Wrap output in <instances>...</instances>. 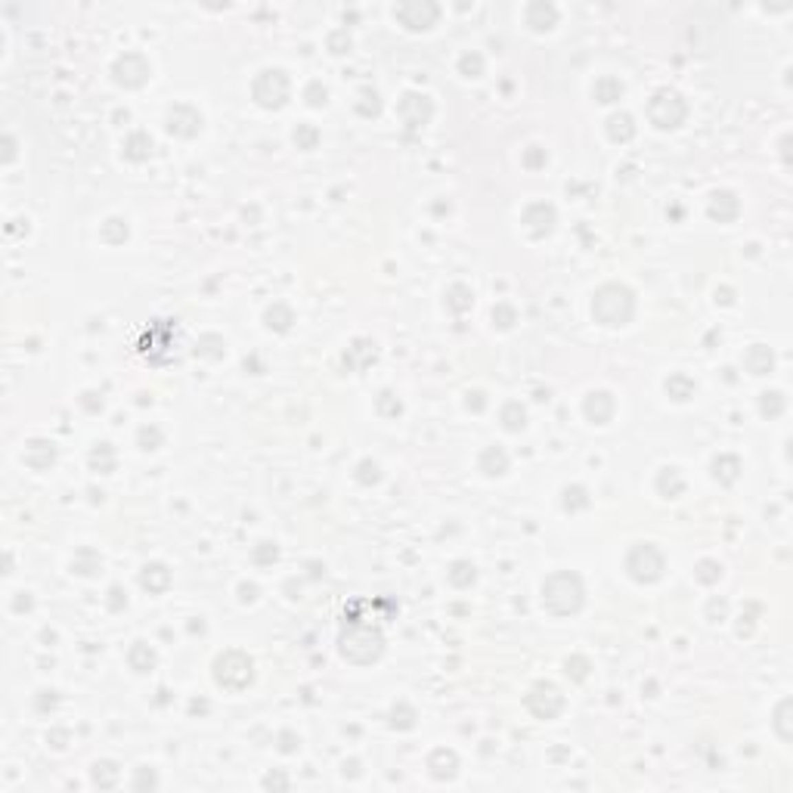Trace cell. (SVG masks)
<instances>
[{"instance_id": "obj_1", "label": "cell", "mask_w": 793, "mask_h": 793, "mask_svg": "<svg viewBox=\"0 0 793 793\" xmlns=\"http://www.w3.org/2000/svg\"><path fill=\"white\" fill-rule=\"evenodd\" d=\"M632 310H636V301L626 285L611 282V285H601L595 292L592 313L601 325H626L632 319Z\"/></svg>"}, {"instance_id": "obj_2", "label": "cell", "mask_w": 793, "mask_h": 793, "mask_svg": "<svg viewBox=\"0 0 793 793\" xmlns=\"http://www.w3.org/2000/svg\"><path fill=\"white\" fill-rule=\"evenodd\" d=\"M543 605L549 607L552 613L564 617V613H576L583 605V583L576 574H552L549 580L543 583Z\"/></svg>"}, {"instance_id": "obj_3", "label": "cell", "mask_w": 793, "mask_h": 793, "mask_svg": "<svg viewBox=\"0 0 793 793\" xmlns=\"http://www.w3.org/2000/svg\"><path fill=\"white\" fill-rule=\"evenodd\" d=\"M648 115H651V121H654L657 127L669 131V127H679L682 121H685L688 106L682 102L679 94H673V90H657L654 100L648 102Z\"/></svg>"}, {"instance_id": "obj_4", "label": "cell", "mask_w": 793, "mask_h": 793, "mask_svg": "<svg viewBox=\"0 0 793 793\" xmlns=\"http://www.w3.org/2000/svg\"><path fill=\"white\" fill-rule=\"evenodd\" d=\"M288 78L282 75L279 69H267L261 72V75L254 78V84H251V94H254V100L261 102V106L267 109H279L282 102L288 100Z\"/></svg>"}, {"instance_id": "obj_5", "label": "cell", "mask_w": 793, "mask_h": 793, "mask_svg": "<svg viewBox=\"0 0 793 793\" xmlns=\"http://www.w3.org/2000/svg\"><path fill=\"white\" fill-rule=\"evenodd\" d=\"M626 570H629V576L638 583H654V580H660V574H663V555L651 543L636 545V549L629 552V558H626Z\"/></svg>"}, {"instance_id": "obj_6", "label": "cell", "mask_w": 793, "mask_h": 793, "mask_svg": "<svg viewBox=\"0 0 793 793\" xmlns=\"http://www.w3.org/2000/svg\"><path fill=\"white\" fill-rule=\"evenodd\" d=\"M232 675H239L242 688L254 679L251 660L242 654V651H226V654H220L217 663H214V679H217L224 688H232V691H236V679H232Z\"/></svg>"}, {"instance_id": "obj_7", "label": "cell", "mask_w": 793, "mask_h": 793, "mask_svg": "<svg viewBox=\"0 0 793 793\" xmlns=\"http://www.w3.org/2000/svg\"><path fill=\"white\" fill-rule=\"evenodd\" d=\"M527 706H530L539 719H552V716H558V713L564 710V697L558 694L555 685L539 682V685H533L530 694H527Z\"/></svg>"}, {"instance_id": "obj_8", "label": "cell", "mask_w": 793, "mask_h": 793, "mask_svg": "<svg viewBox=\"0 0 793 793\" xmlns=\"http://www.w3.org/2000/svg\"><path fill=\"white\" fill-rule=\"evenodd\" d=\"M115 81L124 84V87H140V84L149 78V63H146L140 53H127L115 63Z\"/></svg>"}, {"instance_id": "obj_9", "label": "cell", "mask_w": 793, "mask_h": 793, "mask_svg": "<svg viewBox=\"0 0 793 793\" xmlns=\"http://www.w3.org/2000/svg\"><path fill=\"white\" fill-rule=\"evenodd\" d=\"M437 16H440V10L431 7V3H403V7H397V19H400L406 28H415V32L434 25Z\"/></svg>"}, {"instance_id": "obj_10", "label": "cell", "mask_w": 793, "mask_h": 793, "mask_svg": "<svg viewBox=\"0 0 793 793\" xmlns=\"http://www.w3.org/2000/svg\"><path fill=\"white\" fill-rule=\"evenodd\" d=\"M524 224L533 236H545V232H552V226H555V208L545 205V202H536V205H530L524 211Z\"/></svg>"}, {"instance_id": "obj_11", "label": "cell", "mask_w": 793, "mask_h": 793, "mask_svg": "<svg viewBox=\"0 0 793 793\" xmlns=\"http://www.w3.org/2000/svg\"><path fill=\"white\" fill-rule=\"evenodd\" d=\"M586 415L595 422V425H605L613 415V397L607 391H592L586 397Z\"/></svg>"}, {"instance_id": "obj_12", "label": "cell", "mask_w": 793, "mask_h": 793, "mask_svg": "<svg viewBox=\"0 0 793 793\" xmlns=\"http://www.w3.org/2000/svg\"><path fill=\"white\" fill-rule=\"evenodd\" d=\"M140 580H143V586L149 589V592H164L171 583V574L164 570V564H146Z\"/></svg>"}, {"instance_id": "obj_13", "label": "cell", "mask_w": 793, "mask_h": 793, "mask_svg": "<svg viewBox=\"0 0 793 793\" xmlns=\"http://www.w3.org/2000/svg\"><path fill=\"white\" fill-rule=\"evenodd\" d=\"M737 199L731 193H716L713 195V202H710V214L713 217H719V220H731V217H737Z\"/></svg>"}, {"instance_id": "obj_14", "label": "cell", "mask_w": 793, "mask_h": 793, "mask_svg": "<svg viewBox=\"0 0 793 793\" xmlns=\"http://www.w3.org/2000/svg\"><path fill=\"white\" fill-rule=\"evenodd\" d=\"M657 490H660L666 499H675V496L685 490V481H682V475L675 468H663L660 477H657Z\"/></svg>"}, {"instance_id": "obj_15", "label": "cell", "mask_w": 793, "mask_h": 793, "mask_svg": "<svg viewBox=\"0 0 793 793\" xmlns=\"http://www.w3.org/2000/svg\"><path fill=\"white\" fill-rule=\"evenodd\" d=\"M527 22H530L536 32L555 25V7H545V3H530L527 7Z\"/></svg>"}, {"instance_id": "obj_16", "label": "cell", "mask_w": 793, "mask_h": 793, "mask_svg": "<svg viewBox=\"0 0 793 793\" xmlns=\"http://www.w3.org/2000/svg\"><path fill=\"white\" fill-rule=\"evenodd\" d=\"M506 468H508V459H506V453L496 450V446H490V450L481 456V471H484V475H502Z\"/></svg>"}, {"instance_id": "obj_17", "label": "cell", "mask_w": 793, "mask_h": 793, "mask_svg": "<svg viewBox=\"0 0 793 793\" xmlns=\"http://www.w3.org/2000/svg\"><path fill=\"white\" fill-rule=\"evenodd\" d=\"M623 96V84L617 81V78H601L598 84H595V100L598 102H613Z\"/></svg>"}, {"instance_id": "obj_18", "label": "cell", "mask_w": 793, "mask_h": 793, "mask_svg": "<svg viewBox=\"0 0 793 793\" xmlns=\"http://www.w3.org/2000/svg\"><path fill=\"white\" fill-rule=\"evenodd\" d=\"M607 133H611L613 140H620V143L632 140V133H636V127H632V118H629V115H613V118L607 121Z\"/></svg>"}, {"instance_id": "obj_19", "label": "cell", "mask_w": 793, "mask_h": 793, "mask_svg": "<svg viewBox=\"0 0 793 793\" xmlns=\"http://www.w3.org/2000/svg\"><path fill=\"white\" fill-rule=\"evenodd\" d=\"M743 360H747L750 372H756V375H762V372H768V369H772V354H768V350L762 347V344H756V347L750 350V354L743 356Z\"/></svg>"}, {"instance_id": "obj_20", "label": "cell", "mask_w": 793, "mask_h": 793, "mask_svg": "<svg viewBox=\"0 0 793 793\" xmlns=\"http://www.w3.org/2000/svg\"><path fill=\"white\" fill-rule=\"evenodd\" d=\"M737 459L735 456H722V459H716L713 462V475H716V481H722V484H731L737 477Z\"/></svg>"}, {"instance_id": "obj_21", "label": "cell", "mask_w": 793, "mask_h": 793, "mask_svg": "<svg viewBox=\"0 0 793 793\" xmlns=\"http://www.w3.org/2000/svg\"><path fill=\"white\" fill-rule=\"evenodd\" d=\"M152 663H155V654L149 651V644L146 642H137L131 651V666L137 669V673H146V669H152Z\"/></svg>"}, {"instance_id": "obj_22", "label": "cell", "mask_w": 793, "mask_h": 793, "mask_svg": "<svg viewBox=\"0 0 793 793\" xmlns=\"http://www.w3.org/2000/svg\"><path fill=\"white\" fill-rule=\"evenodd\" d=\"M666 391H669V397H675V400H688V397H694V381L685 378V375H673V378L666 381Z\"/></svg>"}, {"instance_id": "obj_23", "label": "cell", "mask_w": 793, "mask_h": 793, "mask_svg": "<svg viewBox=\"0 0 793 793\" xmlns=\"http://www.w3.org/2000/svg\"><path fill=\"white\" fill-rule=\"evenodd\" d=\"M524 419H527V413L521 403H508V406L502 409V422H506L508 431H521V428H524Z\"/></svg>"}, {"instance_id": "obj_24", "label": "cell", "mask_w": 793, "mask_h": 793, "mask_svg": "<svg viewBox=\"0 0 793 793\" xmlns=\"http://www.w3.org/2000/svg\"><path fill=\"white\" fill-rule=\"evenodd\" d=\"M450 583L453 586H471L475 583V567L471 564H465V561H459V564H453V570H450Z\"/></svg>"}, {"instance_id": "obj_25", "label": "cell", "mask_w": 793, "mask_h": 793, "mask_svg": "<svg viewBox=\"0 0 793 793\" xmlns=\"http://www.w3.org/2000/svg\"><path fill=\"white\" fill-rule=\"evenodd\" d=\"M94 781L100 787H115V781H118V768L112 765V762H96V768H94Z\"/></svg>"}, {"instance_id": "obj_26", "label": "cell", "mask_w": 793, "mask_h": 793, "mask_svg": "<svg viewBox=\"0 0 793 793\" xmlns=\"http://www.w3.org/2000/svg\"><path fill=\"white\" fill-rule=\"evenodd\" d=\"M781 409H784V397H781L778 391L762 393V413H765V415H778Z\"/></svg>"}, {"instance_id": "obj_27", "label": "cell", "mask_w": 793, "mask_h": 793, "mask_svg": "<svg viewBox=\"0 0 793 793\" xmlns=\"http://www.w3.org/2000/svg\"><path fill=\"white\" fill-rule=\"evenodd\" d=\"M459 65H462V72L468 78H477V75H481V69H484V63H481L477 53H475V56H471V53H468V56H462V63H459Z\"/></svg>"}, {"instance_id": "obj_28", "label": "cell", "mask_w": 793, "mask_h": 793, "mask_svg": "<svg viewBox=\"0 0 793 793\" xmlns=\"http://www.w3.org/2000/svg\"><path fill=\"white\" fill-rule=\"evenodd\" d=\"M574 502H576V506H589L586 493H583L580 487H574V490H564V506H567V508H574Z\"/></svg>"}, {"instance_id": "obj_29", "label": "cell", "mask_w": 793, "mask_h": 793, "mask_svg": "<svg viewBox=\"0 0 793 793\" xmlns=\"http://www.w3.org/2000/svg\"><path fill=\"white\" fill-rule=\"evenodd\" d=\"M307 100H310V106H323L325 102V87L319 81H313L310 87H307Z\"/></svg>"}, {"instance_id": "obj_30", "label": "cell", "mask_w": 793, "mask_h": 793, "mask_svg": "<svg viewBox=\"0 0 793 793\" xmlns=\"http://www.w3.org/2000/svg\"><path fill=\"white\" fill-rule=\"evenodd\" d=\"M493 319L502 325V329H508V325L514 323V310H512V307L502 304V307H496V310H493Z\"/></svg>"}, {"instance_id": "obj_31", "label": "cell", "mask_w": 793, "mask_h": 793, "mask_svg": "<svg viewBox=\"0 0 793 793\" xmlns=\"http://www.w3.org/2000/svg\"><path fill=\"white\" fill-rule=\"evenodd\" d=\"M294 143H304L307 149H310V146L316 143V131H313V127H301V131H294Z\"/></svg>"}, {"instance_id": "obj_32", "label": "cell", "mask_w": 793, "mask_h": 793, "mask_svg": "<svg viewBox=\"0 0 793 793\" xmlns=\"http://www.w3.org/2000/svg\"><path fill=\"white\" fill-rule=\"evenodd\" d=\"M567 666H574V675H576V679H586L589 663L583 660V657H576V660H567Z\"/></svg>"}]
</instances>
